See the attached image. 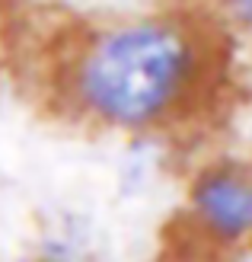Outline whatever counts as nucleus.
<instances>
[{"instance_id": "obj_1", "label": "nucleus", "mask_w": 252, "mask_h": 262, "mask_svg": "<svg viewBox=\"0 0 252 262\" xmlns=\"http://www.w3.org/2000/svg\"><path fill=\"white\" fill-rule=\"evenodd\" d=\"M220 26L189 10H144L89 26L55 71L74 122L122 138H160L201 109L217 80Z\"/></svg>"}, {"instance_id": "obj_2", "label": "nucleus", "mask_w": 252, "mask_h": 262, "mask_svg": "<svg viewBox=\"0 0 252 262\" xmlns=\"http://www.w3.org/2000/svg\"><path fill=\"white\" fill-rule=\"evenodd\" d=\"M182 221L217 256L252 250V160L223 154L198 163L182 186Z\"/></svg>"}, {"instance_id": "obj_3", "label": "nucleus", "mask_w": 252, "mask_h": 262, "mask_svg": "<svg viewBox=\"0 0 252 262\" xmlns=\"http://www.w3.org/2000/svg\"><path fill=\"white\" fill-rule=\"evenodd\" d=\"M211 19L227 32L252 38V0H211Z\"/></svg>"}, {"instance_id": "obj_4", "label": "nucleus", "mask_w": 252, "mask_h": 262, "mask_svg": "<svg viewBox=\"0 0 252 262\" xmlns=\"http://www.w3.org/2000/svg\"><path fill=\"white\" fill-rule=\"evenodd\" d=\"M22 262H74V259H67V256H58V253H48V250H38L35 256L22 259Z\"/></svg>"}]
</instances>
